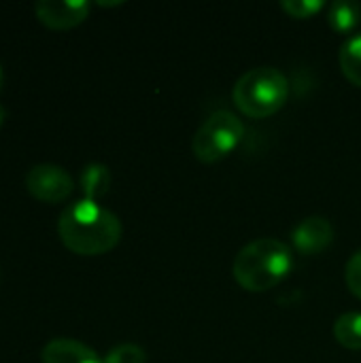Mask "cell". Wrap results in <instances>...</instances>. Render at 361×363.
<instances>
[{
    "instance_id": "6da1fadb",
    "label": "cell",
    "mask_w": 361,
    "mask_h": 363,
    "mask_svg": "<svg viewBox=\"0 0 361 363\" xmlns=\"http://www.w3.org/2000/svg\"><path fill=\"white\" fill-rule=\"evenodd\" d=\"M121 234L119 217L85 198L66 206L57 219L62 245L77 255H102L119 245Z\"/></svg>"
},
{
    "instance_id": "7a4b0ae2",
    "label": "cell",
    "mask_w": 361,
    "mask_h": 363,
    "mask_svg": "<svg viewBox=\"0 0 361 363\" xmlns=\"http://www.w3.org/2000/svg\"><path fill=\"white\" fill-rule=\"evenodd\" d=\"M294 268L291 247L277 238H257L245 245L232 266L236 283L253 294L274 289Z\"/></svg>"
},
{
    "instance_id": "3957f363",
    "label": "cell",
    "mask_w": 361,
    "mask_h": 363,
    "mask_svg": "<svg viewBox=\"0 0 361 363\" xmlns=\"http://www.w3.org/2000/svg\"><path fill=\"white\" fill-rule=\"evenodd\" d=\"M289 96L287 77L274 66H255L234 85V104L251 119H264L283 108Z\"/></svg>"
},
{
    "instance_id": "277c9868",
    "label": "cell",
    "mask_w": 361,
    "mask_h": 363,
    "mask_svg": "<svg viewBox=\"0 0 361 363\" xmlns=\"http://www.w3.org/2000/svg\"><path fill=\"white\" fill-rule=\"evenodd\" d=\"M245 136V123L238 115L232 111H215L211 113L198 132L191 138V151L194 155L204 164H215L223 157H228L243 140Z\"/></svg>"
},
{
    "instance_id": "5b68a950",
    "label": "cell",
    "mask_w": 361,
    "mask_h": 363,
    "mask_svg": "<svg viewBox=\"0 0 361 363\" xmlns=\"http://www.w3.org/2000/svg\"><path fill=\"white\" fill-rule=\"evenodd\" d=\"M26 189L30 196H34L40 202L57 204L72 194L74 181L62 166L38 164L26 174Z\"/></svg>"
},
{
    "instance_id": "8992f818",
    "label": "cell",
    "mask_w": 361,
    "mask_h": 363,
    "mask_svg": "<svg viewBox=\"0 0 361 363\" xmlns=\"http://www.w3.org/2000/svg\"><path fill=\"white\" fill-rule=\"evenodd\" d=\"M91 4L85 0H38L34 4L40 23L53 30H70L87 19Z\"/></svg>"
},
{
    "instance_id": "52a82bcc",
    "label": "cell",
    "mask_w": 361,
    "mask_h": 363,
    "mask_svg": "<svg viewBox=\"0 0 361 363\" xmlns=\"http://www.w3.org/2000/svg\"><path fill=\"white\" fill-rule=\"evenodd\" d=\"M291 242L302 255H319L334 242V225L319 215L306 217L291 230Z\"/></svg>"
},
{
    "instance_id": "ba28073f",
    "label": "cell",
    "mask_w": 361,
    "mask_h": 363,
    "mask_svg": "<svg viewBox=\"0 0 361 363\" xmlns=\"http://www.w3.org/2000/svg\"><path fill=\"white\" fill-rule=\"evenodd\" d=\"M40 359L43 363H104L94 349L72 338H55L47 342Z\"/></svg>"
},
{
    "instance_id": "9c48e42d",
    "label": "cell",
    "mask_w": 361,
    "mask_h": 363,
    "mask_svg": "<svg viewBox=\"0 0 361 363\" xmlns=\"http://www.w3.org/2000/svg\"><path fill=\"white\" fill-rule=\"evenodd\" d=\"M328 21L334 32H353L361 21V4L355 0H334L328 6Z\"/></svg>"
},
{
    "instance_id": "30bf717a",
    "label": "cell",
    "mask_w": 361,
    "mask_h": 363,
    "mask_svg": "<svg viewBox=\"0 0 361 363\" xmlns=\"http://www.w3.org/2000/svg\"><path fill=\"white\" fill-rule=\"evenodd\" d=\"M111 189V170L104 164H87L81 172V191L85 200L98 202Z\"/></svg>"
},
{
    "instance_id": "8fae6325",
    "label": "cell",
    "mask_w": 361,
    "mask_h": 363,
    "mask_svg": "<svg viewBox=\"0 0 361 363\" xmlns=\"http://www.w3.org/2000/svg\"><path fill=\"white\" fill-rule=\"evenodd\" d=\"M338 64L343 74L353 83L361 87V32L351 34L338 51Z\"/></svg>"
},
{
    "instance_id": "7c38bea8",
    "label": "cell",
    "mask_w": 361,
    "mask_h": 363,
    "mask_svg": "<svg viewBox=\"0 0 361 363\" xmlns=\"http://www.w3.org/2000/svg\"><path fill=\"white\" fill-rule=\"evenodd\" d=\"M338 345L351 351H361V313H345L334 323Z\"/></svg>"
},
{
    "instance_id": "4fadbf2b",
    "label": "cell",
    "mask_w": 361,
    "mask_h": 363,
    "mask_svg": "<svg viewBox=\"0 0 361 363\" xmlns=\"http://www.w3.org/2000/svg\"><path fill=\"white\" fill-rule=\"evenodd\" d=\"M104 363H147V353L134 342H123L106 353Z\"/></svg>"
},
{
    "instance_id": "5bb4252c",
    "label": "cell",
    "mask_w": 361,
    "mask_h": 363,
    "mask_svg": "<svg viewBox=\"0 0 361 363\" xmlns=\"http://www.w3.org/2000/svg\"><path fill=\"white\" fill-rule=\"evenodd\" d=\"M281 6L289 17L309 19V17H315L326 6V2L323 0H283Z\"/></svg>"
},
{
    "instance_id": "9a60e30c",
    "label": "cell",
    "mask_w": 361,
    "mask_h": 363,
    "mask_svg": "<svg viewBox=\"0 0 361 363\" xmlns=\"http://www.w3.org/2000/svg\"><path fill=\"white\" fill-rule=\"evenodd\" d=\"M345 281L351 289L353 296H357L361 300V249L351 255V259L347 262L345 268Z\"/></svg>"
},
{
    "instance_id": "2e32d148",
    "label": "cell",
    "mask_w": 361,
    "mask_h": 363,
    "mask_svg": "<svg viewBox=\"0 0 361 363\" xmlns=\"http://www.w3.org/2000/svg\"><path fill=\"white\" fill-rule=\"evenodd\" d=\"M98 4H100V6H117V4H121V2H104V0H102V2H98Z\"/></svg>"
},
{
    "instance_id": "e0dca14e",
    "label": "cell",
    "mask_w": 361,
    "mask_h": 363,
    "mask_svg": "<svg viewBox=\"0 0 361 363\" xmlns=\"http://www.w3.org/2000/svg\"><path fill=\"white\" fill-rule=\"evenodd\" d=\"M4 115H6V113H4V108H2V104H0V128H2V121H4Z\"/></svg>"
},
{
    "instance_id": "ac0fdd59",
    "label": "cell",
    "mask_w": 361,
    "mask_h": 363,
    "mask_svg": "<svg viewBox=\"0 0 361 363\" xmlns=\"http://www.w3.org/2000/svg\"><path fill=\"white\" fill-rule=\"evenodd\" d=\"M2 81H4V79H2V68H0V89H2Z\"/></svg>"
}]
</instances>
